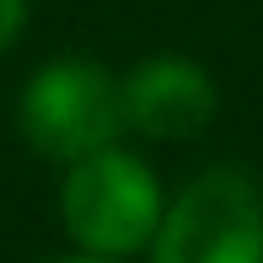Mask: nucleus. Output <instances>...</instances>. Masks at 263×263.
Returning <instances> with one entry per match:
<instances>
[{"label": "nucleus", "mask_w": 263, "mask_h": 263, "mask_svg": "<svg viewBox=\"0 0 263 263\" xmlns=\"http://www.w3.org/2000/svg\"><path fill=\"white\" fill-rule=\"evenodd\" d=\"M161 210H166L161 177L151 172L145 156L124 145H102L65 166L59 220H65V236L76 242V253L86 258L129 263L135 253H145L161 226Z\"/></svg>", "instance_id": "f257e3e1"}, {"label": "nucleus", "mask_w": 263, "mask_h": 263, "mask_svg": "<svg viewBox=\"0 0 263 263\" xmlns=\"http://www.w3.org/2000/svg\"><path fill=\"white\" fill-rule=\"evenodd\" d=\"M16 129L32 156L70 166L124 140V86L107 65L86 54L49 59L27 76L16 97Z\"/></svg>", "instance_id": "f03ea898"}, {"label": "nucleus", "mask_w": 263, "mask_h": 263, "mask_svg": "<svg viewBox=\"0 0 263 263\" xmlns=\"http://www.w3.org/2000/svg\"><path fill=\"white\" fill-rule=\"evenodd\" d=\"M151 263H263V188L242 166L183 183L151 236Z\"/></svg>", "instance_id": "7ed1b4c3"}, {"label": "nucleus", "mask_w": 263, "mask_h": 263, "mask_svg": "<svg viewBox=\"0 0 263 263\" xmlns=\"http://www.w3.org/2000/svg\"><path fill=\"white\" fill-rule=\"evenodd\" d=\"M118 86H124V129L156 145L199 140L220 113L215 76L188 54H151L129 76H118Z\"/></svg>", "instance_id": "20e7f679"}, {"label": "nucleus", "mask_w": 263, "mask_h": 263, "mask_svg": "<svg viewBox=\"0 0 263 263\" xmlns=\"http://www.w3.org/2000/svg\"><path fill=\"white\" fill-rule=\"evenodd\" d=\"M22 27H27V0H0V54L22 38Z\"/></svg>", "instance_id": "39448f33"}, {"label": "nucleus", "mask_w": 263, "mask_h": 263, "mask_svg": "<svg viewBox=\"0 0 263 263\" xmlns=\"http://www.w3.org/2000/svg\"><path fill=\"white\" fill-rule=\"evenodd\" d=\"M54 263H113V258H86V253H76V258H54Z\"/></svg>", "instance_id": "423d86ee"}]
</instances>
